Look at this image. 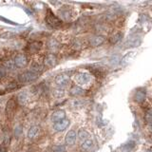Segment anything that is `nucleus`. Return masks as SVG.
<instances>
[{
	"mask_svg": "<svg viewBox=\"0 0 152 152\" xmlns=\"http://www.w3.org/2000/svg\"><path fill=\"white\" fill-rule=\"evenodd\" d=\"M46 22H47L48 25L50 26L51 28H54V29L60 27L62 24L61 20H60L50 10L48 11V13L46 15Z\"/></svg>",
	"mask_w": 152,
	"mask_h": 152,
	"instance_id": "2",
	"label": "nucleus"
},
{
	"mask_svg": "<svg viewBox=\"0 0 152 152\" xmlns=\"http://www.w3.org/2000/svg\"><path fill=\"white\" fill-rule=\"evenodd\" d=\"M90 80V76L86 73V72H82V73H79L76 77V81L77 83H79L80 85H85V84L89 83Z\"/></svg>",
	"mask_w": 152,
	"mask_h": 152,
	"instance_id": "10",
	"label": "nucleus"
},
{
	"mask_svg": "<svg viewBox=\"0 0 152 152\" xmlns=\"http://www.w3.org/2000/svg\"><path fill=\"white\" fill-rule=\"evenodd\" d=\"M64 93H65V91L62 90V89H56L54 91V94L56 97H61V96L64 95Z\"/></svg>",
	"mask_w": 152,
	"mask_h": 152,
	"instance_id": "30",
	"label": "nucleus"
},
{
	"mask_svg": "<svg viewBox=\"0 0 152 152\" xmlns=\"http://www.w3.org/2000/svg\"><path fill=\"white\" fill-rule=\"evenodd\" d=\"M28 99H29V96H28V93L27 92H22L18 95V102L20 104H26V102L28 101Z\"/></svg>",
	"mask_w": 152,
	"mask_h": 152,
	"instance_id": "21",
	"label": "nucleus"
},
{
	"mask_svg": "<svg viewBox=\"0 0 152 152\" xmlns=\"http://www.w3.org/2000/svg\"><path fill=\"white\" fill-rule=\"evenodd\" d=\"M76 136L77 135H76L75 131L70 130L66 135V143L67 145H70V146L73 145V143H75V141H76Z\"/></svg>",
	"mask_w": 152,
	"mask_h": 152,
	"instance_id": "14",
	"label": "nucleus"
},
{
	"mask_svg": "<svg viewBox=\"0 0 152 152\" xmlns=\"http://www.w3.org/2000/svg\"><path fill=\"white\" fill-rule=\"evenodd\" d=\"M60 13H61L62 17L65 19V20H69L70 17V11L69 10H67V11L61 10V11H60Z\"/></svg>",
	"mask_w": 152,
	"mask_h": 152,
	"instance_id": "27",
	"label": "nucleus"
},
{
	"mask_svg": "<svg viewBox=\"0 0 152 152\" xmlns=\"http://www.w3.org/2000/svg\"><path fill=\"white\" fill-rule=\"evenodd\" d=\"M89 132H87V131H86V130H84V129H82V130H80L79 131V133H78V138H79V140L81 142H85V141H87V140H89Z\"/></svg>",
	"mask_w": 152,
	"mask_h": 152,
	"instance_id": "17",
	"label": "nucleus"
},
{
	"mask_svg": "<svg viewBox=\"0 0 152 152\" xmlns=\"http://www.w3.org/2000/svg\"><path fill=\"white\" fill-rule=\"evenodd\" d=\"M39 132V126H33L28 131V137L30 139H33L35 136L37 135V133Z\"/></svg>",
	"mask_w": 152,
	"mask_h": 152,
	"instance_id": "16",
	"label": "nucleus"
},
{
	"mask_svg": "<svg viewBox=\"0 0 152 152\" xmlns=\"http://www.w3.org/2000/svg\"><path fill=\"white\" fill-rule=\"evenodd\" d=\"M146 96V92L145 89H138V90L135 92L134 100H135V101L137 102V103H142V102L145 101Z\"/></svg>",
	"mask_w": 152,
	"mask_h": 152,
	"instance_id": "11",
	"label": "nucleus"
},
{
	"mask_svg": "<svg viewBox=\"0 0 152 152\" xmlns=\"http://www.w3.org/2000/svg\"><path fill=\"white\" fill-rule=\"evenodd\" d=\"M120 60H121V57H120V55L117 54V55H113V56H111L109 59V63L110 66H116L118 65L120 63Z\"/></svg>",
	"mask_w": 152,
	"mask_h": 152,
	"instance_id": "18",
	"label": "nucleus"
},
{
	"mask_svg": "<svg viewBox=\"0 0 152 152\" xmlns=\"http://www.w3.org/2000/svg\"><path fill=\"white\" fill-rule=\"evenodd\" d=\"M70 76H67L66 74H60V75L56 76L54 82L59 87H65L70 83Z\"/></svg>",
	"mask_w": 152,
	"mask_h": 152,
	"instance_id": "4",
	"label": "nucleus"
},
{
	"mask_svg": "<svg viewBox=\"0 0 152 152\" xmlns=\"http://www.w3.org/2000/svg\"><path fill=\"white\" fill-rule=\"evenodd\" d=\"M15 109H16V101H15L14 98H11L7 102V105H6L5 112H6L7 117L9 119L13 118L15 112Z\"/></svg>",
	"mask_w": 152,
	"mask_h": 152,
	"instance_id": "3",
	"label": "nucleus"
},
{
	"mask_svg": "<svg viewBox=\"0 0 152 152\" xmlns=\"http://www.w3.org/2000/svg\"><path fill=\"white\" fill-rule=\"evenodd\" d=\"M83 93H84V90L78 86H75L70 89V94L73 95V96H80V95H82Z\"/></svg>",
	"mask_w": 152,
	"mask_h": 152,
	"instance_id": "19",
	"label": "nucleus"
},
{
	"mask_svg": "<svg viewBox=\"0 0 152 152\" xmlns=\"http://www.w3.org/2000/svg\"><path fill=\"white\" fill-rule=\"evenodd\" d=\"M148 129L150 132H152V124H150V125H148Z\"/></svg>",
	"mask_w": 152,
	"mask_h": 152,
	"instance_id": "33",
	"label": "nucleus"
},
{
	"mask_svg": "<svg viewBox=\"0 0 152 152\" xmlns=\"http://www.w3.org/2000/svg\"><path fill=\"white\" fill-rule=\"evenodd\" d=\"M41 47H42L41 42H33L27 47V50L29 51V53H37L40 49H41Z\"/></svg>",
	"mask_w": 152,
	"mask_h": 152,
	"instance_id": "12",
	"label": "nucleus"
},
{
	"mask_svg": "<svg viewBox=\"0 0 152 152\" xmlns=\"http://www.w3.org/2000/svg\"><path fill=\"white\" fill-rule=\"evenodd\" d=\"M66 117V113L64 110H56L55 112H53V116H51V121L53 123H58L60 121H62Z\"/></svg>",
	"mask_w": 152,
	"mask_h": 152,
	"instance_id": "9",
	"label": "nucleus"
},
{
	"mask_svg": "<svg viewBox=\"0 0 152 152\" xmlns=\"http://www.w3.org/2000/svg\"><path fill=\"white\" fill-rule=\"evenodd\" d=\"M0 152H7L5 148H2V147H0Z\"/></svg>",
	"mask_w": 152,
	"mask_h": 152,
	"instance_id": "34",
	"label": "nucleus"
},
{
	"mask_svg": "<svg viewBox=\"0 0 152 152\" xmlns=\"http://www.w3.org/2000/svg\"><path fill=\"white\" fill-rule=\"evenodd\" d=\"M136 55V51H132V53H129L125 57L123 58V64H127L129 62H130L131 60L134 58V56Z\"/></svg>",
	"mask_w": 152,
	"mask_h": 152,
	"instance_id": "20",
	"label": "nucleus"
},
{
	"mask_svg": "<svg viewBox=\"0 0 152 152\" xmlns=\"http://www.w3.org/2000/svg\"><path fill=\"white\" fill-rule=\"evenodd\" d=\"M31 70H33L34 71V72H36V73H40L41 71L43 70V67L40 65V64H37V63H35L33 64V65H31Z\"/></svg>",
	"mask_w": 152,
	"mask_h": 152,
	"instance_id": "25",
	"label": "nucleus"
},
{
	"mask_svg": "<svg viewBox=\"0 0 152 152\" xmlns=\"http://www.w3.org/2000/svg\"><path fill=\"white\" fill-rule=\"evenodd\" d=\"M0 94H1V92H0Z\"/></svg>",
	"mask_w": 152,
	"mask_h": 152,
	"instance_id": "35",
	"label": "nucleus"
},
{
	"mask_svg": "<svg viewBox=\"0 0 152 152\" xmlns=\"http://www.w3.org/2000/svg\"><path fill=\"white\" fill-rule=\"evenodd\" d=\"M142 43V39L140 38L137 35H133V36H131L127 41L126 42V48H130V47H138L140 46V44Z\"/></svg>",
	"mask_w": 152,
	"mask_h": 152,
	"instance_id": "7",
	"label": "nucleus"
},
{
	"mask_svg": "<svg viewBox=\"0 0 152 152\" xmlns=\"http://www.w3.org/2000/svg\"><path fill=\"white\" fill-rule=\"evenodd\" d=\"M39 74L34 72V71L33 70H27L25 71V72H23L21 74H19L18 76V79L19 81L23 83V84H28V83H31L33 81H35L37 78H38Z\"/></svg>",
	"mask_w": 152,
	"mask_h": 152,
	"instance_id": "1",
	"label": "nucleus"
},
{
	"mask_svg": "<svg viewBox=\"0 0 152 152\" xmlns=\"http://www.w3.org/2000/svg\"><path fill=\"white\" fill-rule=\"evenodd\" d=\"M19 87V86L17 85L16 83H14V82H13V83H11V85H9L7 87V89H9V90H13V89H18Z\"/></svg>",
	"mask_w": 152,
	"mask_h": 152,
	"instance_id": "29",
	"label": "nucleus"
},
{
	"mask_svg": "<svg viewBox=\"0 0 152 152\" xmlns=\"http://www.w3.org/2000/svg\"><path fill=\"white\" fill-rule=\"evenodd\" d=\"M4 67H5V69L8 70H13L16 66H15V63H14L13 60H9V61H7L5 63Z\"/></svg>",
	"mask_w": 152,
	"mask_h": 152,
	"instance_id": "22",
	"label": "nucleus"
},
{
	"mask_svg": "<svg viewBox=\"0 0 152 152\" xmlns=\"http://www.w3.org/2000/svg\"><path fill=\"white\" fill-rule=\"evenodd\" d=\"M149 152H150V151H149Z\"/></svg>",
	"mask_w": 152,
	"mask_h": 152,
	"instance_id": "36",
	"label": "nucleus"
},
{
	"mask_svg": "<svg viewBox=\"0 0 152 152\" xmlns=\"http://www.w3.org/2000/svg\"><path fill=\"white\" fill-rule=\"evenodd\" d=\"M104 42H105V38L101 36V35H95V36L90 37L89 41V45L91 47H99V46H101Z\"/></svg>",
	"mask_w": 152,
	"mask_h": 152,
	"instance_id": "6",
	"label": "nucleus"
},
{
	"mask_svg": "<svg viewBox=\"0 0 152 152\" xmlns=\"http://www.w3.org/2000/svg\"><path fill=\"white\" fill-rule=\"evenodd\" d=\"M122 38H123V34L121 33H117L110 38V42L112 44H116V43H118Z\"/></svg>",
	"mask_w": 152,
	"mask_h": 152,
	"instance_id": "24",
	"label": "nucleus"
},
{
	"mask_svg": "<svg viewBox=\"0 0 152 152\" xmlns=\"http://www.w3.org/2000/svg\"><path fill=\"white\" fill-rule=\"evenodd\" d=\"M13 61L15 63V66H16L17 67H26L27 64H28V59L24 54L16 55Z\"/></svg>",
	"mask_w": 152,
	"mask_h": 152,
	"instance_id": "5",
	"label": "nucleus"
},
{
	"mask_svg": "<svg viewBox=\"0 0 152 152\" xmlns=\"http://www.w3.org/2000/svg\"><path fill=\"white\" fill-rule=\"evenodd\" d=\"M70 125V121L67 119H64L62 121H60L56 124H54L53 126V129L55 131H63L65 130L67 126Z\"/></svg>",
	"mask_w": 152,
	"mask_h": 152,
	"instance_id": "8",
	"label": "nucleus"
},
{
	"mask_svg": "<svg viewBox=\"0 0 152 152\" xmlns=\"http://www.w3.org/2000/svg\"><path fill=\"white\" fill-rule=\"evenodd\" d=\"M92 143H93V142H92V140H87V141H85L83 143H82V149L84 150V151H86V150H87V149H89L91 146H92Z\"/></svg>",
	"mask_w": 152,
	"mask_h": 152,
	"instance_id": "23",
	"label": "nucleus"
},
{
	"mask_svg": "<svg viewBox=\"0 0 152 152\" xmlns=\"http://www.w3.org/2000/svg\"><path fill=\"white\" fill-rule=\"evenodd\" d=\"M81 104H82V102L80 101V100H74V101H72V106L76 107L81 106Z\"/></svg>",
	"mask_w": 152,
	"mask_h": 152,
	"instance_id": "31",
	"label": "nucleus"
},
{
	"mask_svg": "<svg viewBox=\"0 0 152 152\" xmlns=\"http://www.w3.org/2000/svg\"><path fill=\"white\" fill-rule=\"evenodd\" d=\"M145 120H146V122L148 124V125L152 124V109H149L148 110L146 111V116H145Z\"/></svg>",
	"mask_w": 152,
	"mask_h": 152,
	"instance_id": "26",
	"label": "nucleus"
},
{
	"mask_svg": "<svg viewBox=\"0 0 152 152\" xmlns=\"http://www.w3.org/2000/svg\"><path fill=\"white\" fill-rule=\"evenodd\" d=\"M48 48L51 50V51H56L59 48H60V44L57 40L55 39H50L49 42H48Z\"/></svg>",
	"mask_w": 152,
	"mask_h": 152,
	"instance_id": "15",
	"label": "nucleus"
},
{
	"mask_svg": "<svg viewBox=\"0 0 152 152\" xmlns=\"http://www.w3.org/2000/svg\"><path fill=\"white\" fill-rule=\"evenodd\" d=\"M53 152H66L65 146H54L53 147Z\"/></svg>",
	"mask_w": 152,
	"mask_h": 152,
	"instance_id": "28",
	"label": "nucleus"
},
{
	"mask_svg": "<svg viewBox=\"0 0 152 152\" xmlns=\"http://www.w3.org/2000/svg\"><path fill=\"white\" fill-rule=\"evenodd\" d=\"M4 74H5V70H4L3 69H0V79L3 77Z\"/></svg>",
	"mask_w": 152,
	"mask_h": 152,
	"instance_id": "32",
	"label": "nucleus"
},
{
	"mask_svg": "<svg viewBox=\"0 0 152 152\" xmlns=\"http://www.w3.org/2000/svg\"><path fill=\"white\" fill-rule=\"evenodd\" d=\"M57 64V59L55 57V55L53 54H48L46 58H45V65L48 66V67H54L55 65Z\"/></svg>",
	"mask_w": 152,
	"mask_h": 152,
	"instance_id": "13",
	"label": "nucleus"
}]
</instances>
